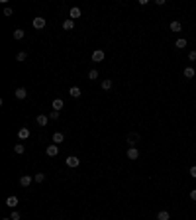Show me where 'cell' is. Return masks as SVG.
Returning a JSON list of instances; mask_svg holds the SVG:
<instances>
[{
  "mask_svg": "<svg viewBox=\"0 0 196 220\" xmlns=\"http://www.w3.org/2000/svg\"><path fill=\"white\" fill-rule=\"evenodd\" d=\"M104 57H106V53H104L102 49H94V51H92V61H94V63L104 61Z\"/></svg>",
  "mask_w": 196,
  "mask_h": 220,
  "instance_id": "obj_1",
  "label": "cell"
},
{
  "mask_svg": "<svg viewBox=\"0 0 196 220\" xmlns=\"http://www.w3.org/2000/svg\"><path fill=\"white\" fill-rule=\"evenodd\" d=\"M45 18H43V16H38V18H34V28L35 30H43L45 28Z\"/></svg>",
  "mask_w": 196,
  "mask_h": 220,
  "instance_id": "obj_2",
  "label": "cell"
},
{
  "mask_svg": "<svg viewBox=\"0 0 196 220\" xmlns=\"http://www.w3.org/2000/svg\"><path fill=\"white\" fill-rule=\"evenodd\" d=\"M139 139H141V136H139V134H134V132H131L130 136H128V143H130V147H135Z\"/></svg>",
  "mask_w": 196,
  "mask_h": 220,
  "instance_id": "obj_3",
  "label": "cell"
},
{
  "mask_svg": "<svg viewBox=\"0 0 196 220\" xmlns=\"http://www.w3.org/2000/svg\"><path fill=\"white\" fill-rule=\"evenodd\" d=\"M67 165H69V167H78V165H81V159H78L77 155H69V157H67Z\"/></svg>",
  "mask_w": 196,
  "mask_h": 220,
  "instance_id": "obj_4",
  "label": "cell"
},
{
  "mask_svg": "<svg viewBox=\"0 0 196 220\" xmlns=\"http://www.w3.org/2000/svg\"><path fill=\"white\" fill-rule=\"evenodd\" d=\"M16 98H18V100H26V98H28V90H26L24 87H20V89H16Z\"/></svg>",
  "mask_w": 196,
  "mask_h": 220,
  "instance_id": "obj_5",
  "label": "cell"
},
{
  "mask_svg": "<svg viewBox=\"0 0 196 220\" xmlns=\"http://www.w3.org/2000/svg\"><path fill=\"white\" fill-rule=\"evenodd\" d=\"M31 181H35L31 175H22V177H20V185H22V187H30Z\"/></svg>",
  "mask_w": 196,
  "mask_h": 220,
  "instance_id": "obj_6",
  "label": "cell"
},
{
  "mask_svg": "<svg viewBox=\"0 0 196 220\" xmlns=\"http://www.w3.org/2000/svg\"><path fill=\"white\" fill-rule=\"evenodd\" d=\"M69 18H71V20L81 18V8H78V6H73L71 10H69Z\"/></svg>",
  "mask_w": 196,
  "mask_h": 220,
  "instance_id": "obj_7",
  "label": "cell"
},
{
  "mask_svg": "<svg viewBox=\"0 0 196 220\" xmlns=\"http://www.w3.org/2000/svg\"><path fill=\"white\" fill-rule=\"evenodd\" d=\"M47 155H49V157H55V155H59V146H57V143H51V146L47 147Z\"/></svg>",
  "mask_w": 196,
  "mask_h": 220,
  "instance_id": "obj_8",
  "label": "cell"
},
{
  "mask_svg": "<svg viewBox=\"0 0 196 220\" xmlns=\"http://www.w3.org/2000/svg\"><path fill=\"white\" fill-rule=\"evenodd\" d=\"M126 155H128V159H134V161H135V159L139 157V149H137V147H130Z\"/></svg>",
  "mask_w": 196,
  "mask_h": 220,
  "instance_id": "obj_9",
  "label": "cell"
},
{
  "mask_svg": "<svg viewBox=\"0 0 196 220\" xmlns=\"http://www.w3.org/2000/svg\"><path fill=\"white\" fill-rule=\"evenodd\" d=\"M51 139H53V143H57V146H59L61 142H65V136H63L61 132H55V134L51 136Z\"/></svg>",
  "mask_w": 196,
  "mask_h": 220,
  "instance_id": "obj_10",
  "label": "cell"
},
{
  "mask_svg": "<svg viewBox=\"0 0 196 220\" xmlns=\"http://www.w3.org/2000/svg\"><path fill=\"white\" fill-rule=\"evenodd\" d=\"M169 30H171V31H181L182 30V24L178 22V20H174V22L169 24Z\"/></svg>",
  "mask_w": 196,
  "mask_h": 220,
  "instance_id": "obj_11",
  "label": "cell"
},
{
  "mask_svg": "<svg viewBox=\"0 0 196 220\" xmlns=\"http://www.w3.org/2000/svg\"><path fill=\"white\" fill-rule=\"evenodd\" d=\"M51 106H53V110H59V112H61V108L65 106V102H63V98H55V100L51 102Z\"/></svg>",
  "mask_w": 196,
  "mask_h": 220,
  "instance_id": "obj_12",
  "label": "cell"
},
{
  "mask_svg": "<svg viewBox=\"0 0 196 220\" xmlns=\"http://www.w3.org/2000/svg\"><path fill=\"white\" fill-rule=\"evenodd\" d=\"M18 138L20 139H28L30 138V128H20V130H18Z\"/></svg>",
  "mask_w": 196,
  "mask_h": 220,
  "instance_id": "obj_13",
  "label": "cell"
},
{
  "mask_svg": "<svg viewBox=\"0 0 196 220\" xmlns=\"http://www.w3.org/2000/svg\"><path fill=\"white\" fill-rule=\"evenodd\" d=\"M6 206H10V208H16V206H18V197H8L6 198Z\"/></svg>",
  "mask_w": 196,
  "mask_h": 220,
  "instance_id": "obj_14",
  "label": "cell"
},
{
  "mask_svg": "<svg viewBox=\"0 0 196 220\" xmlns=\"http://www.w3.org/2000/svg\"><path fill=\"white\" fill-rule=\"evenodd\" d=\"M35 122H38L39 126H47V122H49V116H45V114H39L38 118H35Z\"/></svg>",
  "mask_w": 196,
  "mask_h": 220,
  "instance_id": "obj_15",
  "label": "cell"
},
{
  "mask_svg": "<svg viewBox=\"0 0 196 220\" xmlns=\"http://www.w3.org/2000/svg\"><path fill=\"white\" fill-rule=\"evenodd\" d=\"M73 28H75V20H71V18H69V20H65V22H63V30H73Z\"/></svg>",
  "mask_w": 196,
  "mask_h": 220,
  "instance_id": "obj_16",
  "label": "cell"
},
{
  "mask_svg": "<svg viewBox=\"0 0 196 220\" xmlns=\"http://www.w3.org/2000/svg\"><path fill=\"white\" fill-rule=\"evenodd\" d=\"M100 87H102V90H110L112 89V79H104V81L100 83Z\"/></svg>",
  "mask_w": 196,
  "mask_h": 220,
  "instance_id": "obj_17",
  "label": "cell"
},
{
  "mask_svg": "<svg viewBox=\"0 0 196 220\" xmlns=\"http://www.w3.org/2000/svg\"><path fill=\"white\" fill-rule=\"evenodd\" d=\"M69 94H71L73 98H78V96H81V89H78V87H71V89H69Z\"/></svg>",
  "mask_w": 196,
  "mask_h": 220,
  "instance_id": "obj_18",
  "label": "cell"
},
{
  "mask_svg": "<svg viewBox=\"0 0 196 220\" xmlns=\"http://www.w3.org/2000/svg\"><path fill=\"white\" fill-rule=\"evenodd\" d=\"M157 220H171V214H169V210H161L157 214Z\"/></svg>",
  "mask_w": 196,
  "mask_h": 220,
  "instance_id": "obj_19",
  "label": "cell"
},
{
  "mask_svg": "<svg viewBox=\"0 0 196 220\" xmlns=\"http://www.w3.org/2000/svg\"><path fill=\"white\" fill-rule=\"evenodd\" d=\"M174 45H177V49H184V47H186V39H184V37H178Z\"/></svg>",
  "mask_w": 196,
  "mask_h": 220,
  "instance_id": "obj_20",
  "label": "cell"
},
{
  "mask_svg": "<svg viewBox=\"0 0 196 220\" xmlns=\"http://www.w3.org/2000/svg\"><path fill=\"white\" fill-rule=\"evenodd\" d=\"M24 37H26V31H24V30H16V31H14V39L20 41V39H24Z\"/></svg>",
  "mask_w": 196,
  "mask_h": 220,
  "instance_id": "obj_21",
  "label": "cell"
},
{
  "mask_svg": "<svg viewBox=\"0 0 196 220\" xmlns=\"http://www.w3.org/2000/svg\"><path fill=\"white\" fill-rule=\"evenodd\" d=\"M184 77H186V79H192V77H194V69H192V67H184Z\"/></svg>",
  "mask_w": 196,
  "mask_h": 220,
  "instance_id": "obj_22",
  "label": "cell"
},
{
  "mask_svg": "<svg viewBox=\"0 0 196 220\" xmlns=\"http://www.w3.org/2000/svg\"><path fill=\"white\" fill-rule=\"evenodd\" d=\"M14 152H16V153H18V155H22V153L26 152V147H24V143H16V146H14Z\"/></svg>",
  "mask_w": 196,
  "mask_h": 220,
  "instance_id": "obj_23",
  "label": "cell"
},
{
  "mask_svg": "<svg viewBox=\"0 0 196 220\" xmlns=\"http://www.w3.org/2000/svg\"><path fill=\"white\" fill-rule=\"evenodd\" d=\"M88 79H90V81H96V79H98V71H96V69H90V71H88Z\"/></svg>",
  "mask_w": 196,
  "mask_h": 220,
  "instance_id": "obj_24",
  "label": "cell"
},
{
  "mask_svg": "<svg viewBox=\"0 0 196 220\" xmlns=\"http://www.w3.org/2000/svg\"><path fill=\"white\" fill-rule=\"evenodd\" d=\"M34 179H35V183H43V181H45V173H35Z\"/></svg>",
  "mask_w": 196,
  "mask_h": 220,
  "instance_id": "obj_25",
  "label": "cell"
},
{
  "mask_svg": "<svg viewBox=\"0 0 196 220\" xmlns=\"http://www.w3.org/2000/svg\"><path fill=\"white\" fill-rule=\"evenodd\" d=\"M16 59H18V61L22 63V61H26V59H28V53H26V51H20L18 55H16Z\"/></svg>",
  "mask_w": 196,
  "mask_h": 220,
  "instance_id": "obj_26",
  "label": "cell"
},
{
  "mask_svg": "<svg viewBox=\"0 0 196 220\" xmlns=\"http://www.w3.org/2000/svg\"><path fill=\"white\" fill-rule=\"evenodd\" d=\"M59 118V110H51L49 112V120H57Z\"/></svg>",
  "mask_w": 196,
  "mask_h": 220,
  "instance_id": "obj_27",
  "label": "cell"
},
{
  "mask_svg": "<svg viewBox=\"0 0 196 220\" xmlns=\"http://www.w3.org/2000/svg\"><path fill=\"white\" fill-rule=\"evenodd\" d=\"M4 16H8V18H10V16H14V10L6 6V8H4Z\"/></svg>",
  "mask_w": 196,
  "mask_h": 220,
  "instance_id": "obj_28",
  "label": "cell"
},
{
  "mask_svg": "<svg viewBox=\"0 0 196 220\" xmlns=\"http://www.w3.org/2000/svg\"><path fill=\"white\" fill-rule=\"evenodd\" d=\"M10 218H12V220H20V218H22V214H20V212H12V216H10Z\"/></svg>",
  "mask_w": 196,
  "mask_h": 220,
  "instance_id": "obj_29",
  "label": "cell"
},
{
  "mask_svg": "<svg viewBox=\"0 0 196 220\" xmlns=\"http://www.w3.org/2000/svg\"><path fill=\"white\" fill-rule=\"evenodd\" d=\"M188 173H190V177H194V179H196V165H192V167H190Z\"/></svg>",
  "mask_w": 196,
  "mask_h": 220,
  "instance_id": "obj_30",
  "label": "cell"
},
{
  "mask_svg": "<svg viewBox=\"0 0 196 220\" xmlns=\"http://www.w3.org/2000/svg\"><path fill=\"white\" fill-rule=\"evenodd\" d=\"M188 59H190V61H196V51H190L188 53Z\"/></svg>",
  "mask_w": 196,
  "mask_h": 220,
  "instance_id": "obj_31",
  "label": "cell"
},
{
  "mask_svg": "<svg viewBox=\"0 0 196 220\" xmlns=\"http://www.w3.org/2000/svg\"><path fill=\"white\" fill-rule=\"evenodd\" d=\"M190 198H192V201H196V189L190 191Z\"/></svg>",
  "mask_w": 196,
  "mask_h": 220,
  "instance_id": "obj_32",
  "label": "cell"
},
{
  "mask_svg": "<svg viewBox=\"0 0 196 220\" xmlns=\"http://www.w3.org/2000/svg\"><path fill=\"white\" fill-rule=\"evenodd\" d=\"M2 220H12V218H2Z\"/></svg>",
  "mask_w": 196,
  "mask_h": 220,
  "instance_id": "obj_33",
  "label": "cell"
}]
</instances>
